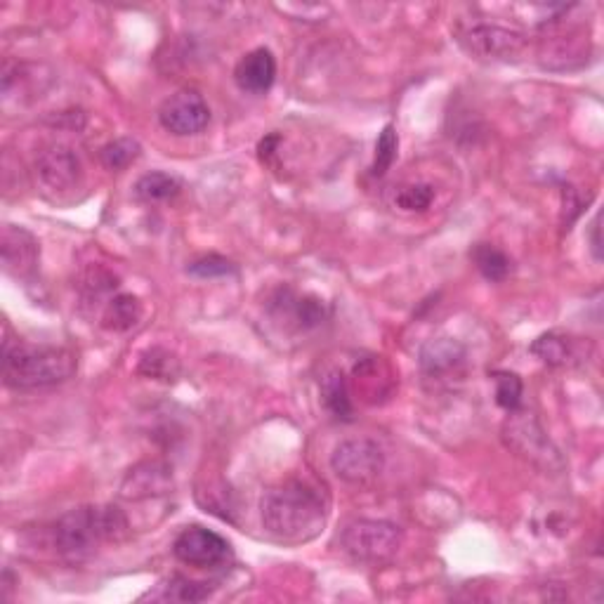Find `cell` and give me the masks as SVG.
Wrapping results in <instances>:
<instances>
[{"label": "cell", "instance_id": "6da1fadb", "mask_svg": "<svg viewBox=\"0 0 604 604\" xmlns=\"http://www.w3.org/2000/svg\"><path fill=\"white\" fill-rule=\"evenodd\" d=\"M260 520L277 541H312L326 527L328 496L319 484L307 479H286L262 494Z\"/></svg>", "mask_w": 604, "mask_h": 604}, {"label": "cell", "instance_id": "7a4b0ae2", "mask_svg": "<svg viewBox=\"0 0 604 604\" xmlns=\"http://www.w3.org/2000/svg\"><path fill=\"white\" fill-rule=\"evenodd\" d=\"M128 531L126 515L116 505H85L69 510L52 524L50 541L59 560L81 564L100 553L107 543H121Z\"/></svg>", "mask_w": 604, "mask_h": 604}, {"label": "cell", "instance_id": "3957f363", "mask_svg": "<svg viewBox=\"0 0 604 604\" xmlns=\"http://www.w3.org/2000/svg\"><path fill=\"white\" fill-rule=\"evenodd\" d=\"M78 359L67 347L34 345L24 340H5L3 378L15 390H36L69 380L76 373Z\"/></svg>", "mask_w": 604, "mask_h": 604}, {"label": "cell", "instance_id": "277c9868", "mask_svg": "<svg viewBox=\"0 0 604 604\" xmlns=\"http://www.w3.org/2000/svg\"><path fill=\"white\" fill-rule=\"evenodd\" d=\"M340 546L354 562L380 564L397 555L402 529L383 520H354L340 534Z\"/></svg>", "mask_w": 604, "mask_h": 604}, {"label": "cell", "instance_id": "5b68a950", "mask_svg": "<svg viewBox=\"0 0 604 604\" xmlns=\"http://www.w3.org/2000/svg\"><path fill=\"white\" fill-rule=\"evenodd\" d=\"M336 475L354 487H369L385 470V453L373 439H345L331 456Z\"/></svg>", "mask_w": 604, "mask_h": 604}, {"label": "cell", "instance_id": "8992f818", "mask_svg": "<svg viewBox=\"0 0 604 604\" xmlns=\"http://www.w3.org/2000/svg\"><path fill=\"white\" fill-rule=\"evenodd\" d=\"M503 439L517 456L527 458L534 465H541L543 470L562 468L560 451L550 442L546 430L538 425V420L531 413H515L505 420Z\"/></svg>", "mask_w": 604, "mask_h": 604}, {"label": "cell", "instance_id": "52a82bcc", "mask_svg": "<svg viewBox=\"0 0 604 604\" xmlns=\"http://www.w3.org/2000/svg\"><path fill=\"white\" fill-rule=\"evenodd\" d=\"M173 553L182 564L196 569L222 567L232 557V546L227 538L206 527H187L175 538Z\"/></svg>", "mask_w": 604, "mask_h": 604}, {"label": "cell", "instance_id": "ba28073f", "mask_svg": "<svg viewBox=\"0 0 604 604\" xmlns=\"http://www.w3.org/2000/svg\"><path fill=\"white\" fill-rule=\"evenodd\" d=\"M161 126L177 137L199 135L208 128L210 123V109L203 95L196 93L192 88L177 90L175 95H170L159 109Z\"/></svg>", "mask_w": 604, "mask_h": 604}, {"label": "cell", "instance_id": "9c48e42d", "mask_svg": "<svg viewBox=\"0 0 604 604\" xmlns=\"http://www.w3.org/2000/svg\"><path fill=\"white\" fill-rule=\"evenodd\" d=\"M463 48L477 59H494V62H510L517 59L527 48V38L517 31L503 29L494 24H479L461 36Z\"/></svg>", "mask_w": 604, "mask_h": 604}, {"label": "cell", "instance_id": "30bf717a", "mask_svg": "<svg viewBox=\"0 0 604 604\" xmlns=\"http://www.w3.org/2000/svg\"><path fill=\"white\" fill-rule=\"evenodd\" d=\"M36 173L52 192H71L81 182L83 166L69 144L52 142L36 154Z\"/></svg>", "mask_w": 604, "mask_h": 604}, {"label": "cell", "instance_id": "8fae6325", "mask_svg": "<svg viewBox=\"0 0 604 604\" xmlns=\"http://www.w3.org/2000/svg\"><path fill=\"white\" fill-rule=\"evenodd\" d=\"M173 489V470L161 461H144L135 465L123 477L121 496L126 501H144L151 496H163Z\"/></svg>", "mask_w": 604, "mask_h": 604}, {"label": "cell", "instance_id": "7c38bea8", "mask_svg": "<svg viewBox=\"0 0 604 604\" xmlns=\"http://www.w3.org/2000/svg\"><path fill=\"white\" fill-rule=\"evenodd\" d=\"M277 78V59L272 50L255 48L239 59L234 69V81L244 93L265 95Z\"/></svg>", "mask_w": 604, "mask_h": 604}, {"label": "cell", "instance_id": "4fadbf2b", "mask_svg": "<svg viewBox=\"0 0 604 604\" xmlns=\"http://www.w3.org/2000/svg\"><path fill=\"white\" fill-rule=\"evenodd\" d=\"M38 241L22 227L8 225L3 229V265L15 277H29L38 265Z\"/></svg>", "mask_w": 604, "mask_h": 604}, {"label": "cell", "instance_id": "5bb4252c", "mask_svg": "<svg viewBox=\"0 0 604 604\" xmlns=\"http://www.w3.org/2000/svg\"><path fill=\"white\" fill-rule=\"evenodd\" d=\"M465 359V347L453 338H437L428 340L420 350V369L428 376L439 378L446 373L456 371Z\"/></svg>", "mask_w": 604, "mask_h": 604}, {"label": "cell", "instance_id": "9a60e30c", "mask_svg": "<svg viewBox=\"0 0 604 604\" xmlns=\"http://www.w3.org/2000/svg\"><path fill=\"white\" fill-rule=\"evenodd\" d=\"M281 302L284 305L277 307L284 310V314H288L295 321V326L302 328V331H307V328H317L321 321L326 319V307L324 302L319 298H314V295H293L291 291H281Z\"/></svg>", "mask_w": 604, "mask_h": 604}, {"label": "cell", "instance_id": "2e32d148", "mask_svg": "<svg viewBox=\"0 0 604 604\" xmlns=\"http://www.w3.org/2000/svg\"><path fill=\"white\" fill-rule=\"evenodd\" d=\"M321 399H324L326 411L336 420H352L354 406L350 397V387H347L343 371H328L321 378Z\"/></svg>", "mask_w": 604, "mask_h": 604}, {"label": "cell", "instance_id": "e0dca14e", "mask_svg": "<svg viewBox=\"0 0 604 604\" xmlns=\"http://www.w3.org/2000/svg\"><path fill=\"white\" fill-rule=\"evenodd\" d=\"M142 317V305L135 295H116L107 302L102 314V326L107 331H130Z\"/></svg>", "mask_w": 604, "mask_h": 604}, {"label": "cell", "instance_id": "ac0fdd59", "mask_svg": "<svg viewBox=\"0 0 604 604\" xmlns=\"http://www.w3.org/2000/svg\"><path fill=\"white\" fill-rule=\"evenodd\" d=\"M531 354H536L548 366H567L571 359H576L574 343L560 333H543L541 338H536L531 345Z\"/></svg>", "mask_w": 604, "mask_h": 604}, {"label": "cell", "instance_id": "d6986e66", "mask_svg": "<svg viewBox=\"0 0 604 604\" xmlns=\"http://www.w3.org/2000/svg\"><path fill=\"white\" fill-rule=\"evenodd\" d=\"M213 593L210 583H199L187 579V576H170L168 583H163L161 593H154V600H170V602H203Z\"/></svg>", "mask_w": 604, "mask_h": 604}, {"label": "cell", "instance_id": "ffe728a7", "mask_svg": "<svg viewBox=\"0 0 604 604\" xmlns=\"http://www.w3.org/2000/svg\"><path fill=\"white\" fill-rule=\"evenodd\" d=\"M470 260L487 281H503L510 274V258L491 244H477L470 251Z\"/></svg>", "mask_w": 604, "mask_h": 604}, {"label": "cell", "instance_id": "44dd1931", "mask_svg": "<svg viewBox=\"0 0 604 604\" xmlns=\"http://www.w3.org/2000/svg\"><path fill=\"white\" fill-rule=\"evenodd\" d=\"M135 194L137 199L147 201V203H156V201H166L173 199V196L180 194V182L177 177L168 175V173H147L137 180L135 185Z\"/></svg>", "mask_w": 604, "mask_h": 604}, {"label": "cell", "instance_id": "7402d4cb", "mask_svg": "<svg viewBox=\"0 0 604 604\" xmlns=\"http://www.w3.org/2000/svg\"><path fill=\"white\" fill-rule=\"evenodd\" d=\"M397 149H399V137L397 130L392 123H387V126L380 130L378 142H376V156H373V166L371 173L376 177H383L387 170L392 168V163L397 159Z\"/></svg>", "mask_w": 604, "mask_h": 604}, {"label": "cell", "instance_id": "603a6c76", "mask_svg": "<svg viewBox=\"0 0 604 604\" xmlns=\"http://www.w3.org/2000/svg\"><path fill=\"white\" fill-rule=\"evenodd\" d=\"M102 163L109 170H126L137 156H140V144L130 137H118L102 149Z\"/></svg>", "mask_w": 604, "mask_h": 604}, {"label": "cell", "instance_id": "cb8c5ba5", "mask_svg": "<svg viewBox=\"0 0 604 604\" xmlns=\"http://www.w3.org/2000/svg\"><path fill=\"white\" fill-rule=\"evenodd\" d=\"M435 201V187L416 182V185H404L395 194V206L406 210V213H423Z\"/></svg>", "mask_w": 604, "mask_h": 604}, {"label": "cell", "instance_id": "d4e9b609", "mask_svg": "<svg viewBox=\"0 0 604 604\" xmlns=\"http://www.w3.org/2000/svg\"><path fill=\"white\" fill-rule=\"evenodd\" d=\"M140 373L149 378H161V380H173L177 376V359L166 350H149L140 361Z\"/></svg>", "mask_w": 604, "mask_h": 604}, {"label": "cell", "instance_id": "484cf974", "mask_svg": "<svg viewBox=\"0 0 604 604\" xmlns=\"http://www.w3.org/2000/svg\"><path fill=\"white\" fill-rule=\"evenodd\" d=\"M236 267L232 260L222 258V255H201L194 262H189L187 274H192L196 279H218V277H227V274H234Z\"/></svg>", "mask_w": 604, "mask_h": 604}, {"label": "cell", "instance_id": "4316f807", "mask_svg": "<svg viewBox=\"0 0 604 604\" xmlns=\"http://www.w3.org/2000/svg\"><path fill=\"white\" fill-rule=\"evenodd\" d=\"M524 385L515 373H496V402L505 411H517L522 402Z\"/></svg>", "mask_w": 604, "mask_h": 604}, {"label": "cell", "instance_id": "83f0119b", "mask_svg": "<svg viewBox=\"0 0 604 604\" xmlns=\"http://www.w3.org/2000/svg\"><path fill=\"white\" fill-rule=\"evenodd\" d=\"M279 144V135H269V137H265V140L260 142V147H258V151H260V159H269V156L274 154V147H277Z\"/></svg>", "mask_w": 604, "mask_h": 604}, {"label": "cell", "instance_id": "f1b7e54d", "mask_svg": "<svg viewBox=\"0 0 604 604\" xmlns=\"http://www.w3.org/2000/svg\"><path fill=\"white\" fill-rule=\"evenodd\" d=\"M600 218L595 220L593 225V251H595V258H600Z\"/></svg>", "mask_w": 604, "mask_h": 604}]
</instances>
